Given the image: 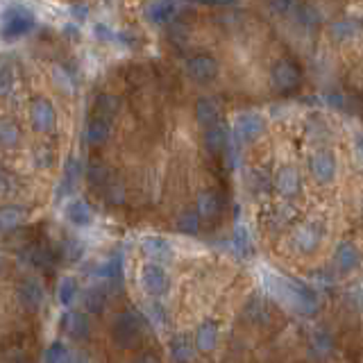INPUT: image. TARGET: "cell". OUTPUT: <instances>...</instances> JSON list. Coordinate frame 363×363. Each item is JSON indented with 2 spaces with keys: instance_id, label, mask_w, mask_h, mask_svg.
Instances as JSON below:
<instances>
[{
  "instance_id": "1",
  "label": "cell",
  "mask_w": 363,
  "mask_h": 363,
  "mask_svg": "<svg viewBox=\"0 0 363 363\" xmlns=\"http://www.w3.org/2000/svg\"><path fill=\"white\" fill-rule=\"evenodd\" d=\"M268 286H270L272 295L279 298V302L286 304L288 309L302 313V316H313L320 307L316 291H313L309 284L300 282V279H291L284 275H270Z\"/></svg>"
},
{
  "instance_id": "2",
  "label": "cell",
  "mask_w": 363,
  "mask_h": 363,
  "mask_svg": "<svg viewBox=\"0 0 363 363\" xmlns=\"http://www.w3.org/2000/svg\"><path fill=\"white\" fill-rule=\"evenodd\" d=\"M143 336V318L139 316V311L127 309L116 316L112 327V338L118 348H134L139 345Z\"/></svg>"
},
{
  "instance_id": "3",
  "label": "cell",
  "mask_w": 363,
  "mask_h": 363,
  "mask_svg": "<svg viewBox=\"0 0 363 363\" xmlns=\"http://www.w3.org/2000/svg\"><path fill=\"white\" fill-rule=\"evenodd\" d=\"M35 28V16L26 7H10L0 16V37L5 41H16L26 37Z\"/></svg>"
},
{
  "instance_id": "4",
  "label": "cell",
  "mask_w": 363,
  "mask_h": 363,
  "mask_svg": "<svg viewBox=\"0 0 363 363\" xmlns=\"http://www.w3.org/2000/svg\"><path fill=\"white\" fill-rule=\"evenodd\" d=\"M184 71L193 82H197V85H209V82L218 78L220 64L216 57L209 53H195L184 62Z\"/></svg>"
},
{
  "instance_id": "5",
  "label": "cell",
  "mask_w": 363,
  "mask_h": 363,
  "mask_svg": "<svg viewBox=\"0 0 363 363\" xmlns=\"http://www.w3.org/2000/svg\"><path fill=\"white\" fill-rule=\"evenodd\" d=\"M270 82L279 94H291L302 85V69L293 60H279L270 71Z\"/></svg>"
},
{
  "instance_id": "6",
  "label": "cell",
  "mask_w": 363,
  "mask_h": 363,
  "mask_svg": "<svg viewBox=\"0 0 363 363\" xmlns=\"http://www.w3.org/2000/svg\"><path fill=\"white\" fill-rule=\"evenodd\" d=\"M263 130H266V121H263L259 112H241L234 118L232 136L238 145H245V143H252L257 136H261Z\"/></svg>"
},
{
  "instance_id": "7",
  "label": "cell",
  "mask_w": 363,
  "mask_h": 363,
  "mask_svg": "<svg viewBox=\"0 0 363 363\" xmlns=\"http://www.w3.org/2000/svg\"><path fill=\"white\" fill-rule=\"evenodd\" d=\"M139 284H141L145 295H152V298H161V295L168 293L170 288V277L166 268L161 263H145L139 272Z\"/></svg>"
},
{
  "instance_id": "8",
  "label": "cell",
  "mask_w": 363,
  "mask_h": 363,
  "mask_svg": "<svg viewBox=\"0 0 363 363\" xmlns=\"http://www.w3.org/2000/svg\"><path fill=\"white\" fill-rule=\"evenodd\" d=\"M309 170L318 184H329V182L336 177V170H338L334 152L325 150V148L316 150L309 157Z\"/></svg>"
},
{
  "instance_id": "9",
  "label": "cell",
  "mask_w": 363,
  "mask_h": 363,
  "mask_svg": "<svg viewBox=\"0 0 363 363\" xmlns=\"http://www.w3.org/2000/svg\"><path fill=\"white\" fill-rule=\"evenodd\" d=\"M320 241H323V225L316 220H307L302 225L295 227L293 232V243L298 247L300 252L309 254V252H316Z\"/></svg>"
},
{
  "instance_id": "10",
  "label": "cell",
  "mask_w": 363,
  "mask_h": 363,
  "mask_svg": "<svg viewBox=\"0 0 363 363\" xmlns=\"http://www.w3.org/2000/svg\"><path fill=\"white\" fill-rule=\"evenodd\" d=\"M30 121L37 132H51L57 123L55 105L48 98H35L30 105Z\"/></svg>"
},
{
  "instance_id": "11",
  "label": "cell",
  "mask_w": 363,
  "mask_h": 363,
  "mask_svg": "<svg viewBox=\"0 0 363 363\" xmlns=\"http://www.w3.org/2000/svg\"><path fill=\"white\" fill-rule=\"evenodd\" d=\"M44 300H46L44 284H41L37 277L21 279V284H19V302H21L23 309L39 311L41 307H44Z\"/></svg>"
},
{
  "instance_id": "12",
  "label": "cell",
  "mask_w": 363,
  "mask_h": 363,
  "mask_svg": "<svg viewBox=\"0 0 363 363\" xmlns=\"http://www.w3.org/2000/svg\"><path fill=\"white\" fill-rule=\"evenodd\" d=\"M272 186L277 188L279 195H284V197H295V195H300L302 191V175H300V170L291 166V163H286V166H282L277 170V175L275 179H272Z\"/></svg>"
},
{
  "instance_id": "13",
  "label": "cell",
  "mask_w": 363,
  "mask_h": 363,
  "mask_svg": "<svg viewBox=\"0 0 363 363\" xmlns=\"http://www.w3.org/2000/svg\"><path fill=\"white\" fill-rule=\"evenodd\" d=\"M62 329L69 334V338H73V341H85V338L91 334V323H89L87 313L71 309V311L64 313Z\"/></svg>"
},
{
  "instance_id": "14",
  "label": "cell",
  "mask_w": 363,
  "mask_h": 363,
  "mask_svg": "<svg viewBox=\"0 0 363 363\" xmlns=\"http://www.w3.org/2000/svg\"><path fill=\"white\" fill-rule=\"evenodd\" d=\"M222 211V197L218 195V191L213 188H207L197 195V204H195V213L200 220H213Z\"/></svg>"
},
{
  "instance_id": "15",
  "label": "cell",
  "mask_w": 363,
  "mask_h": 363,
  "mask_svg": "<svg viewBox=\"0 0 363 363\" xmlns=\"http://www.w3.org/2000/svg\"><path fill=\"white\" fill-rule=\"evenodd\" d=\"M64 216L69 218L71 225L76 227H89L94 222V209L89 207L87 200H80V197H73L69 204L64 207Z\"/></svg>"
},
{
  "instance_id": "16",
  "label": "cell",
  "mask_w": 363,
  "mask_h": 363,
  "mask_svg": "<svg viewBox=\"0 0 363 363\" xmlns=\"http://www.w3.org/2000/svg\"><path fill=\"white\" fill-rule=\"evenodd\" d=\"M141 250L148 259H152L150 263H159V261H168L172 259V245L161 236H148L143 238Z\"/></svg>"
},
{
  "instance_id": "17",
  "label": "cell",
  "mask_w": 363,
  "mask_h": 363,
  "mask_svg": "<svg viewBox=\"0 0 363 363\" xmlns=\"http://www.w3.org/2000/svg\"><path fill=\"white\" fill-rule=\"evenodd\" d=\"M334 266L338 272H352L359 266V250L354 247V243L350 241L338 243L336 252H334Z\"/></svg>"
},
{
  "instance_id": "18",
  "label": "cell",
  "mask_w": 363,
  "mask_h": 363,
  "mask_svg": "<svg viewBox=\"0 0 363 363\" xmlns=\"http://www.w3.org/2000/svg\"><path fill=\"white\" fill-rule=\"evenodd\" d=\"M218 345V325L216 320H204L195 332V348L200 352H211Z\"/></svg>"
},
{
  "instance_id": "19",
  "label": "cell",
  "mask_w": 363,
  "mask_h": 363,
  "mask_svg": "<svg viewBox=\"0 0 363 363\" xmlns=\"http://www.w3.org/2000/svg\"><path fill=\"white\" fill-rule=\"evenodd\" d=\"M309 350L316 359H325L334 352V336L327 332V329L318 327L316 332L309 338Z\"/></svg>"
},
{
  "instance_id": "20",
  "label": "cell",
  "mask_w": 363,
  "mask_h": 363,
  "mask_svg": "<svg viewBox=\"0 0 363 363\" xmlns=\"http://www.w3.org/2000/svg\"><path fill=\"white\" fill-rule=\"evenodd\" d=\"M220 107H218V103L213 100V98H200V100L195 103V118H197V123L207 130V127H211V125H216L218 123V116H220Z\"/></svg>"
},
{
  "instance_id": "21",
  "label": "cell",
  "mask_w": 363,
  "mask_h": 363,
  "mask_svg": "<svg viewBox=\"0 0 363 363\" xmlns=\"http://www.w3.org/2000/svg\"><path fill=\"white\" fill-rule=\"evenodd\" d=\"M227 141H229V132L222 123H216V125L204 130V145H207L209 152L220 154L227 148Z\"/></svg>"
},
{
  "instance_id": "22",
  "label": "cell",
  "mask_w": 363,
  "mask_h": 363,
  "mask_svg": "<svg viewBox=\"0 0 363 363\" xmlns=\"http://www.w3.org/2000/svg\"><path fill=\"white\" fill-rule=\"evenodd\" d=\"M23 220H26V209L19 204H3L0 207V234L12 232Z\"/></svg>"
},
{
  "instance_id": "23",
  "label": "cell",
  "mask_w": 363,
  "mask_h": 363,
  "mask_svg": "<svg viewBox=\"0 0 363 363\" xmlns=\"http://www.w3.org/2000/svg\"><path fill=\"white\" fill-rule=\"evenodd\" d=\"M80 175H82V163H80V159H76V157H69V159H66L62 184H60V188H57V197L69 195L73 191V184H76V182L80 179Z\"/></svg>"
},
{
  "instance_id": "24",
  "label": "cell",
  "mask_w": 363,
  "mask_h": 363,
  "mask_svg": "<svg viewBox=\"0 0 363 363\" xmlns=\"http://www.w3.org/2000/svg\"><path fill=\"white\" fill-rule=\"evenodd\" d=\"M112 136V123L109 121H103V118H94L87 125L85 132V139L89 145H103L107 139Z\"/></svg>"
},
{
  "instance_id": "25",
  "label": "cell",
  "mask_w": 363,
  "mask_h": 363,
  "mask_svg": "<svg viewBox=\"0 0 363 363\" xmlns=\"http://www.w3.org/2000/svg\"><path fill=\"white\" fill-rule=\"evenodd\" d=\"M177 12H179V5L175 3H152V5H148L145 16L152 23H170V21H175Z\"/></svg>"
},
{
  "instance_id": "26",
  "label": "cell",
  "mask_w": 363,
  "mask_h": 363,
  "mask_svg": "<svg viewBox=\"0 0 363 363\" xmlns=\"http://www.w3.org/2000/svg\"><path fill=\"white\" fill-rule=\"evenodd\" d=\"M94 107H96V118L112 121L118 114V109H121V100H118V96L103 94V96L96 98V105Z\"/></svg>"
},
{
  "instance_id": "27",
  "label": "cell",
  "mask_w": 363,
  "mask_h": 363,
  "mask_svg": "<svg viewBox=\"0 0 363 363\" xmlns=\"http://www.w3.org/2000/svg\"><path fill=\"white\" fill-rule=\"evenodd\" d=\"M21 143V130L12 118H0V148L12 150Z\"/></svg>"
},
{
  "instance_id": "28",
  "label": "cell",
  "mask_w": 363,
  "mask_h": 363,
  "mask_svg": "<svg viewBox=\"0 0 363 363\" xmlns=\"http://www.w3.org/2000/svg\"><path fill=\"white\" fill-rule=\"evenodd\" d=\"M170 354L172 359H175V363H191L195 357V348L186 336H177L170 341Z\"/></svg>"
},
{
  "instance_id": "29",
  "label": "cell",
  "mask_w": 363,
  "mask_h": 363,
  "mask_svg": "<svg viewBox=\"0 0 363 363\" xmlns=\"http://www.w3.org/2000/svg\"><path fill=\"white\" fill-rule=\"evenodd\" d=\"M87 177H89V184L98 188H105L112 184V172L103 161H91L87 168Z\"/></svg>"
},
{
  "instance_id": "30",
  "label": "cell",
  "mask_w": 363,
  "mask_h": 363,
  "mask_svg": "<svg viewBox=\"0 0 363 363\" xmlns=\"http://www.w3.org/2000/svg\"><path fill=\"white\" fill-rule=\"evenodd\" d=\"M80 293V286L73 277H62L60 284H57V300H60V304H64V307H71L73 302H76Z\"/></svg>"
},
{
  "instance_id": "31",
  "label": "cell",
  "mask_w": 363,
  "mask_h": 363,
  "mask_svg": "<svg viewBox=\"0 0 363 363\" xmlns=\"http://www.w3.org/2000/svg\"><path fill=\"white\" fill-rule=\"evenodd\" d=\"M82 304L89 313H103L107 307V295L103 288H87L82 295Z\"/></svg>"
},
{
  "instance_id": "32",
  "label": "cell",
  "mask_w": 363,
  "mask_h": 363,
  "mask_svg": "<svg viewBox=\"0 0 363 363\" xmlns=\"http://www.w3.org/2000/svg\"><path fill=\"white\" fill-rule=\"evenodd\" d=\"M329 32H332V37L336 41L352 39L359 32V23L354 21V19H336L332 26H329Z\"/></svg>"
},
{
  "instance_id": "33",
  "label": "cell",
  "mask_w": 363,
  "mask_h": 363,
  "mask_svg": "<svg viewBox=\"0 0 363 363\" xmlns=\"http://www.w3.org/2000/svg\"><path fill=\"white\" fill-rule=\"evenodd\" d=\"M26 254H28V261L35 268H51L55 261V254L48 250L46 245H32Z\"/></svg>"
},
{
  "instance_id": "34",
  "label": "cell",
  "mask_w": 363,
  "mask_h": 363,
  "mask_svg": "<svg viewBox=\"0 0 363 363\" xmlns=\"http://www.w3.org/2000/svg\"><path fill=\"white\" fill-rule=\"evenodd\" d=\"M46 363H76L78 361V357L73 354L69 348H66L64 343H53L51 348L46 350V359H44Z\"/></svg>"
},
{
  "instance_id": "35",
  "label": "cell",
  "mask_w": 363,
  "mask_h": 363,
  "mask_svg": "<svg viewBox=\"0 0 363 363\" xmlns=\"http://www.w3.org/2000/svg\"><path fill=\"white\" fill-rule=\"evenodd\" d=\"M53 82L57 85V89L64 91V94H73V91H76V76L62 64H57L53 69Z\"/></svg>"
},
{
  "instance_id": "36",
  "label": "cell",
  "mask_w": 363,
  "mask_h": 363,
  "mask_svg": "<svg viewBox=\"0 0 363 363\" xmlns=\"http://www.w3.org/2000/svg\"><path fill=\"white\" fill-rule=\"evenodd\" d=\"M121 272H123V259L118 257V254H114V257L109 259H105L100 266L96 268V277H100V279H116L121 277Z\"/></svg>"
},
{
  "instance_id": "37",
  "label": "cell",
  "mask_w": 363,
  "mask_h": 363,
  "mask_svg": "<svg viewBox=\"0 0 363 363\" xmlns=\"http://www.w3.org/2000/svg\"><path fill=\"white\" fill-rule=\"evenodd\" d=\"M200 225H202V220L197 218L195 209H188L184 213H179V218H177V232L186 234V236H193V234L200 232Z\"/></svg>"
},
{
  "instance_id": "38",
  "label": "cell",
  "mask_w": 363,
  "mask_h": 363,
  "mask_svg": "<svg viewBox=\"0 0 363 363\" xmlns=\"http://www.w3.org/2000/svg\"><path fill=\"white\" fill-rule=\"evenodd\" d=\"M291 12L295 16V21L302 23V26H307V28L318 26L320 23V12L313 5H293Z\"/></svg>"
},
{
  "instance_id": "39",
  "label": "cell",
  "mask_w": 363,
  "mask_h": 363,
  "mask_svg": "<svg viewBox=\"0 0 363 363\" xmlns=\"http://www.w3.org/2000/svg\"><path fill=\"white\" fill-rule=\"evenodd\" d=\"M94 32H96V37L100 39V41H112V39H114V30L107 28L105 23H96Z\"/></svg>"
},
{
  "instance_id": "40",
  "label": "cell",
  "mask_w": 363,
  "mask_h": 363,
  "mask_svg": "<svg viewBox=\"0 0 363 363\" xmlns=\"http://www.w3.org/2000/svg\"><path fill=\"white\" fill-rule=\"evenodd\" d=\"M236 245H238V250L250 252V238H247V232H245L243 227L236 229Z\"/></svg>"
},
{
  "instance_id": "41",
  "label": "cell",
  "mask_w": 363,
  "mask_h": 363,
  "mask_svg": "<svg viewBox=\"0 0 363 363\" xmlns=\"http://www.w3.org/2000/svg\"><path fill=\"white\" fill-rule=\"evenodd\" d=\"M12 91V73L10 71H0V94H10Z\"/></svg>"
},
{
  "instance_id": "42",
  "label": "cell",
  "mask_w": 363,
  "mask_h": 363,
  "mask_svg": "<svg viewBox=\"0 0 363 363\" xmlns=\"http://www.w3.org/2000/svg\"><path fill=\"white\" fill-rule=\"evenodd\" d=\"M325 100L332 105V107H336V109H343V105H345V98L341 96V94H332V96H327Z\"/></svg>"
},
{
  "instance_id": "43",
  "label": "cell",
  "mask_w": 363,
  "mask_h": 363,
  "mask_svg": "<svg viewBox=\"0 0 363 363\" xmlns=\"http://www.w3.org/2000/svg\"><path fill=\"white\" fill-rule=\"evenodd\" d=\"M134 363H159V359L152 357V354H143V357H139Z\"/></svg>"
},
{
  "instance_id": "44",
  "label": "cell",
  "mask_w": 363,
  "mask_h": 363,
  "mask_svg": "<svg viewBox=\"0 0 363 363\" xmlns=\"http://www.w3.org/2000/svg\"><path fill=\"white\" fill-rule=\"evenodd\" d=\"M5 186H7V177H5V172L0 170V193L5 191Z\"/></svg>"
},
{
  "instance_id": "45",
  "label": "cell",
  "mask_w": 363,
  "mask_h": 363,
  "mask_svg": "<svg viewBox=\"0 0 363 363\" xmlns=\"http://www.w3.org/2000/svg\"><path fill=\"white\" fill-rule=\"evenodd\" d=\"M0 268H3V257H0Z\"/></svg>"
}]
</instances>
